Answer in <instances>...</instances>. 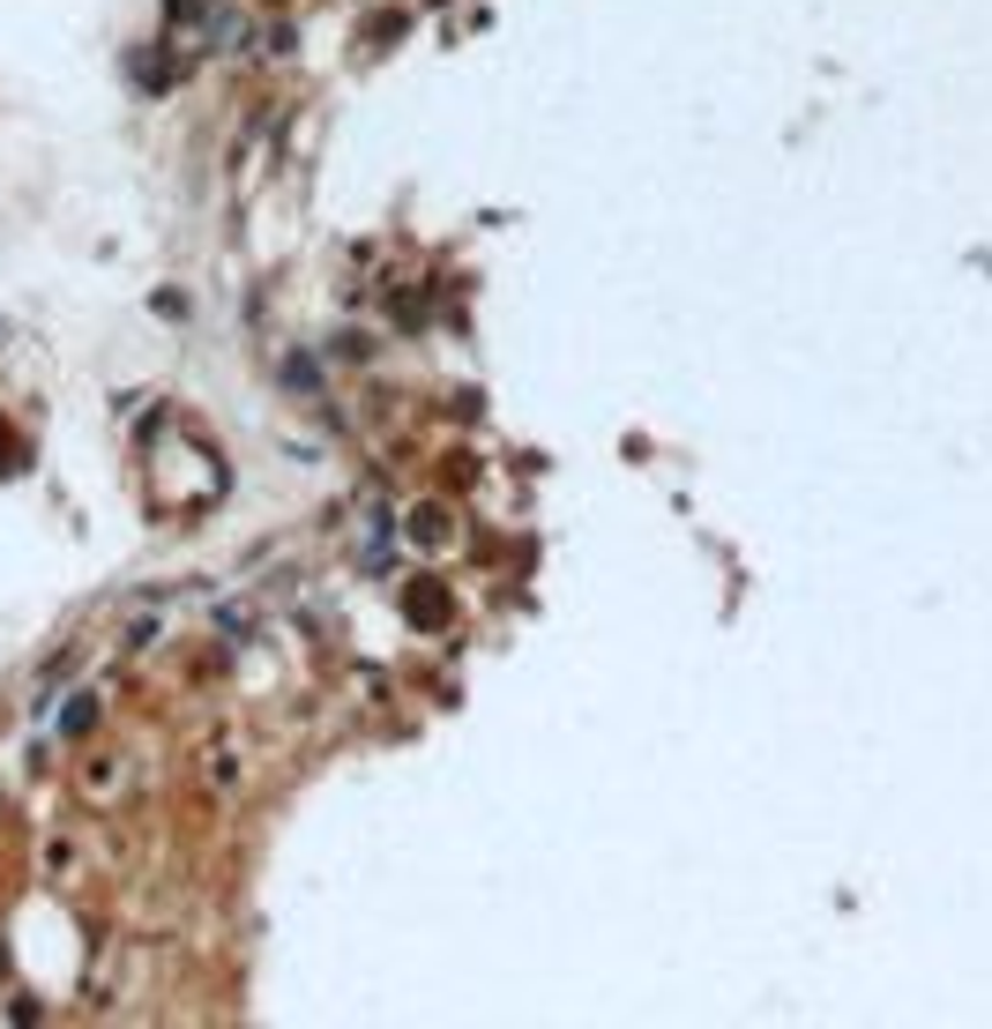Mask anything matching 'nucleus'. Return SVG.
<instances>
[]
</instances>
